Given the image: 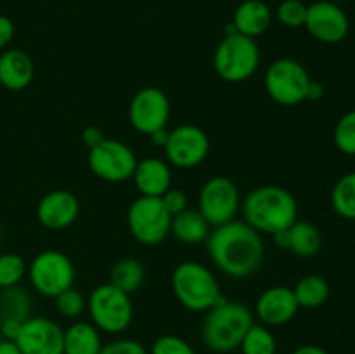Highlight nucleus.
Masks as SVG:
<instances>
[{"label":"nucleus","instance_id":"f257e3e1","mask_svg":"<svg viewBox=\"0 0 355 354\" xmlns=\"http://www.w3.org/2000/svg\"><path fill=\"white\" fill-rule=\"evenodd\" d=\"M205 245L214 266L222 274L234 280L253 276L266 259L262 235L238 219L215 226Z\"/></svg>","mask_w":355,"mask_h":354},{"label":"nucleus","instance_id":"f03ea898","mask_svg":"<svg viewBox=\"0 0 355 354\" xmlns=\"http://www.w3.org/2000/svg\"><path fill=\"white\" fill-rule=\"evenodd\" d=\"M243 221L260 235H270L288 229L298 219L297 198L286 187H253L241 200Z\"/></svg>","mask_w":355,"mask_h":354},{"label":"nucleus","instance_id":"7ed1b4c3","mask_svg":"<svg viewBox=\"0 0 355 354\" xmlns=\"http://www.w3.org/2000/svg\"><path fill=\"white\" fill-rule=\"evenodd\" d=\"M255 323V314L243 302L227 301L220 302L208 309L201 325L203 344L217 354H227L239 349L243 337L246 335Z\"/></svg>","mask_w":355,"mask_h":354},{"label":"nucleus","instance_id":"20e7f679","mask_svg":"<svg viewBox=\"0 0 355 354\" xmlns=\"http://www.w3.org/2000/svg\"><path fill=\"white\" fill-rule=\"evenodd\" d=\"M170 285L179 304L193 312H207L224 298L214 271L198 260L177 264Z\"/></svg>","mask_w":355,"mask_h":354},{"label":"nucleus","instance_id":"39448f33","mask_svg":"<svg viewBox=\"0 0 355 354\" xmlns=\"http://www.w3.org/2000/svg\"><path fill=\"white\" fill-rule=\"evenodd\" d=\"M260 59V47L255 38L231 33L225 35L215 49L214 68L225 82L243 83L255 75Z\"/></svg>","mask_w":355,"mask_h":354},{"label":"nucleus","instance_id":"423d86ee","mask_svg":"<svg viewBox=\"0 0 355 354\" xmlns=\"http://www.w3.org/2000/svg\"><path fill=\"white\" fill-rule=\"evenodd\" d=\"M87 312L90 323L99 332L118 335L134 321V304L130 295L107 283L99 285L87 298Z\"/></svg>","mask_w":355,"mask_h":354},{"label":"nucleus","instance_id":"0eeeda50","mask_svg":"<svg viewBox=\"0 0 355 354\" xmlns=\"http://www.w3.org/2000/svg\"><path fill=\"white\" fill-rule=\"evenodd\" d=\"M127 224L135 242L155 246L170 236L172 214L166 210L162 198L139 196L128 207Z\"/></svg>","mask_w":355,"mask_h":354},{"label":"nucleus","instance_id":"6e6552de","mask_svg":"<svg viewBox=\"0 0 355 354\" xmlns=\"http://www.w3.org/2000/svg\"><path fill=\"white\" fill-rule=\"evenodd\" d=\"M311 80L307 68L291 58H281L270 62L263 76L267 94L281 106H297L304 103Z\"/></svg>","mask_w":355,"mask_h":354},{"label":"nucleus","instance_id":"1a4fd4ad","mask_svg":"<svg viewBox=\"0 0 355 354\" xmlns=\"http://www.w3.org/2000/svg\"><path fill=\"white\" fill-rule=\"evenodd\" d=\"M26 274L31 287L49 298H55L75 283V266L71 259L59 250L37 253L28 266Z\"/></svg>","mask_w":355,"mask_h":354},{"label":"nucleus","instance_id":"9d476101","mask_svg":"<svg viewBox=\"0 0 355 354\" xmlns=\"http://www.w3.org/2000/svg\"><path fill=\"white\" fill-rule=\"evenodd\" d=\"M198 210L211 228L231 222L241 210V194L238 186L225 176L210 177L198 194Z\"/></svg>","mask_w":355,"mask_h":354},{"label":"nucleus","instance_id":"9b49d317","mask_svg":"<svg viewBox=\"0 0 355 354\" xmlns=\"http://www.w3.org/2000/svg\"><path fill=\"white\" fill-rule=\"evenodd\" d=\"M89 169L106 183H125L134 176L137 156L134 149L118 139H104L99 146L89 149Z\"/></svg>","mask_w":355,"mask_h":354},{"label":"nucleus","instance_id":"f8f14e48","mask_svg":"<svg viewBox=\"0 0 355 354\" xmlns=\"http://www.w3.org/2000/svg\"><path fill=\"white\" fill-rule=\"evenodd\" d=\"M166 162L177 169H194L207 160L210 153V139L198 125L182 124L168 130L165 144Z\"/></svg>","mask_w":355,"mask_h":354},{"label":"nucleus","instance_id":"ddd939ff","mask_svg":"<svg viewBox=\"0 0 355 354\" xmlns=\"http://www.w3.org/2000/svg\"><path fill=\"white\" fill-rule=\"evenodd\" d=\"M170 99L158 87H144L137 90L128 104V121L141 134H153L165 128L170 120Z\"/></svg>","mask_w":355,"mask_h":354},{"label":"nucleus","instance_id":"4468645a","mask_svg":"<svg viewBox=\"0 0 355 354\" xmlns=\"http://www.w3.org/2000/svg\"><path fill=\"white\" fill-rule=\"evenodd\" d=\"M305 28L322 44H340L350 31V21L345 10L329 0H318L307 6Z\"/></svg>","mask_w":355,"mask_h":354},{"label":"nucleus","instance_id":"2eb2a0df","mask_svg":"<svg viewBox=\"0 0 355 354\" xmlns=\"http://www.w3.org/2000/svg\"><path fill=\"white\" fill-rule=\"evenodd\" d=\"M14 342L23 354H62L64 330L47 316H30Z\"/></svg>","mask_w":355,"mask_h":354},{"label":"nucleus","instance_id":"dca6fc26","mask_svg":"<svg viewBox=\"0 0 355 354\" xmlns=\"http://www.w3.org/2000/svg\"><path fill=\"white\" fill-rule=\"evenodd\" d=\"M298 305L293 288L276 285L259 295L253 314L266 326H283L297 316Z\"/></svg>","mask_w":355,"mask_h":354},{"label":"nucleus","instance_id":"f3484780","mask_svg":"<svg viewBox=\"0 0 355 354\" xmlns=\"http://www.w3.org/2000/svg\"><path fill=\"white\" fill-rule=\"evenodd\" d=\"M80 215V201L71 191L54 189L40 198L37 219L44 228L61 231L69 228Z\"/></svg>","mask_w":355,"mask_h":354},{"label":"nucleus","instance_id":"a211bd4d","mask_svg":"<svg viewBox=\"0 0 355 354\" xmlns=\"http://www.w3.org/2000/svg\"><path fill=\"white\" fill-rule=\"evenodd\" d=\"M132 179L141 196L162 198L172 187V169L166 160L149 156L139 160Z\"/></svg>","mask_w":355,"mask_h":354},{"label":"nucleus","instance_id":"6ab92c4d","mask_svg":"<svg viewBox=\"0 0 355 354\" xmlns=\"http://www.w3.org/2000/svg\"><path fill=\"white\" fill-rule=\"evenodd\" d=\"M35 76V66L28 52L21 49H6L0 54V85L7 90H23Z\"/></svg>","mask_w":355,"mask_h":354},{"label":"nucleus","instance_id":"aec40b11","mask_svg":"<svg viewBox=\"0 0 355 354\" xmlns=\"http://www.w3.org/2000/svg\"><path fill=\"white\" fill-rule=\"evenodd\" d=\"M272 23V10L263 0H245L232 16V26L245 37L257 38L266 33Z\"/></svg>","mask_w":355,"mask_h":354},{"label":"nucleus","instance_id":"412c9836","mask_svg":"<svg viewBox=\"0 0 355 354\" xmlns=\"http://www.w3.org/2000/svg\"><path fill=\"white\" fill-rule=\"evenodd\" d=\"M211 231V226L207 219L201 215V212L194 208H186L180 214L172 215V226H170V235L177 242L184 245H200L207 242L208 235Z\"/></svg>","mask_w":355,"mask_h":354},{"label":"nucleus","instance_id":"4be33fe9","mask_svg":"<svg viewBox=\"0 0 355 354\" xmlns=\"http://www.w3.org/2000/svg\"><path fill=\"white\" fill-rule=\"evenodd\" d=\"M103 346L101 332L90 321H75L64 330L62 354H99Z\"/></svg>","mask_w":355,"mask_h":354},{"label":"nucleus","instance_id":"5701e85b","mask_svg":"<svg viewBox=\"0 0 355 354\" xmlns=\"http://www.w3.org/2000/svg\"><path fill=\"white\" fill-rule=\"evenodd\" d=\"M322 235L309 221H295L288 228V250L297 257H312L321 250Z\"/></svg>","mask_w":355,"mask_h":354},{"label":"nucleus","instance_id":"b1692460","mask_svg":"<svg viewBox=\"0 0 355 354\" xmlns=\"http://www.w3.org/2000/svg\"><path fill=\"white\" fill-rule=\"evenodd\" d=\"M146 269L135 257H121L111 266L110 283L120 288L125 294L132 295L144 285Z\"/></svg>","mask_w":355,"mask_h":354},{"label":"nucleus","instance_id":"393cba45","mask_svg":"<svg viewBox=\"0 0 355 354\" xmlns=\"http://www.w3.org/2000/svg\"><path fill=\"white\" fill-rule=\"evenodd\" d=\"M297 302L304 309H318L329 298V283L319 274H305L293 287Z\"/></svg>","mask_w":355,"mask_h":354},{"label":"nucleus","instance_id":"a878e982","mask_svg":"<svg viewBox=\"0 0 355 354\" xmlns=\"http://www.w3.org/2000/svg\"><path fill=\"white\" fill-rule=\"evenodd\" d=\"M31 316V297L23 287L16 285L0 290V319H28Z\"/></svg>","mask_w":355,"mask_h":354},{"label":"nucleus","instance_id":"bb28decb","mask_svg":"<svg viewBox=\"0 0 355 354\" xmlns=\"http://www.w3.org/2000/svg\"><path fill=\"white\" fill-rule=\"evenodd\" d=\"M331 207L347 221H355V172L340 177L331 191Z\"/></svg>","mask_w":355,"mask_h":354},{"label":"nucleus","instance_id":"cd10ccee","mask_svg":"<svg viewBox=\"0 0 355 354\" xmlns=\"http://www.w3.org/2000/svg\"><path fill=\"white\" fill-rule=\"evenodd\" d=\"M239 351L241 354H276L277 340L269 326L262 325V323L260 325L253 323L252 328L243 337Z\"/></svg>","mask_w":355,"mask_h":354},{"label":"nucleus","instance_id":"c85d7f7f","mask_svg":"<svg viewBox=\"0 0 355 354\" xmlns=\"http://www.w3.org/2000/svg\"><path fill=\"white\" fill-rule=\"evenodd\" d=\"M26 273L28 266L23 257L14 252L0 253V290L19 285Z\"/></svg>","mask_w":355,"mask_h":354},{"label":"nucleus","instance_id":"c756f323","mask_svg":"<svg viewBox=\"0 0 355 354\" xmlns=\"http://www.w3.org/2000/svg\"><path fill=\"white\" fill-rule=\"evenodd\" d=\"M335 146L347 156H355V110L347 111L335 125Z\"/></svg>","mask_w":355,"mask_h":354},{"label":"nucleus","instance_id":"7c9ffc66","mask_svg":"<svg viewBox=\"0 0 355 354\" xmlns=\"http://www.w3.org/2000/svg\"><path fill=\"white\" fill-rule=\"evenodd\" d=\"M54 301H55V309H58V312L66 319H76L87 311L85 295H83L80 290H76L75 287L61 292Z\"/></svg>","mask_w":355,"mask_h":354},{"label":"nucleus","instance_id":"2f4dec72","mask_svg":"<svg viewBox=\"0 0 355 354\" xmlns=\"http://www.w3.org/2000/svg\"><path fill=\"white\" fill-rule=\"evenodd\" d=\"M277 21L286 28H302L307 17V6L302 0H283L276 9Z\"/></svg>","mask_w":355,"mask_h":354},{"label":"nucleus","instance_id":"473e14b6","mask_svg":"<svg viewBox=\"0 0 355 354\" xmlns=\"http://www.w3.org/2000/svg\"><path fill=\"white\" fill-rule=\"evenodd\" d=\"M149 354H196L187 340L177 335H162L153 342Z\"/></svg>","mask_w":355,"mask_h":354},{"label":"nucleus","instance_id":"72a5a7b5","mask_svg":"<svg viewBox=\"0 0 355 354\" xmlns=\"http://www.w3.org/2000/svg\"><path fill=\"white\" fill-rule=\"evenodd\" d=\"M99 354H149V351L139 340L116 339L103 346Z\"/></svg>","mask_w":355,"mask_h":354},{"label":"nucleus","instance_id":"f704fd0d","mask_svg":"<svg viewBox=\"0 0 355 354\" xmlns=\"http://www.w3.org/2000/svg\"><path fill=\"white\" fill-rule=\"evenodd\" d=\"M162 201L166 207V210L172 215H177L180 214V212L186 210V208H189V198H187V194L184 193L182 189H179V187H170V189L162 196Z\"/></svg>","mask_w":355,"mask_h":354},{"label":"nucleus","instance_id":"c9c22d12","mask_svg":"<svg viewBox=\"0 0 355 354\" xmlns=\"http://www.w3.org/2000/svg\"><path fill=\"white\" fill-rule=\"evenodd\" d=\"M16 28H14L12 19L9 16L0 14V51H6L9 44L12 42Z\"/></svg>","mask_w":355,"mask_h":354},{"label":"nucleus","instance_id":"e433bc0d","mask_svg":"<svg viewBox=\"0 0 355 354\" xmlns=\"http://www.w3.org/2000/svg\"><path fill=\"white\" fill-rule=\"evenodd\" d=\"M23 321L14 318H3L0 319V337L6 340H16L21 332Z\"/></svg>","mask_w":355,"mask_h":354},{"label":"nucleus","instance_id":"4c0bfd02","mask_svg":"<svg viewBox=\"0 0 355 354\" xmlns=\"http://www.w3.org/2000/svg\"><path fill=\"white\" fill-rule=\"evenodd\" d=\"M104 139H106V137H104L103 130H101L99 127H94V125H89V127L83 128L82 141H83V144H85L89 149H94V148H96V146H99L101 142L104 141Z\"/></svg>","mask_w":355,"mask_h":354},{"label":"nucleus","instance_id":"58836bf2","mask_svg":"<svg viewBox=\"0 0 355 354\" xmlns=\"http://www.w3.org/2000/svg\"><path fill=\"white\" fill-rule=\"evenodd\" d=\"M324 85L318 80H311L307 87V94H305V101H321L324 97Z\"/></svg>","mask_w":355,"mask_h":354},{"label":"nucleus","instance_id":"ea45409f","mask_svg":"<svg viewBox=\"0 0 355 354\" xmlns=\"http://www.w3.org/2000/svg\"><path fill=\"white\" fill-rule=\"evenodd\" d=\"M149 139H151V142L156 148H165L166 141H168V130H166V127L158 128V130H155L153 134H149Z\"/></svg>","mask_w":355,"mask_h":354},{"label":"nucleus","instance_id":"a19ab883","mask_svg":"<svg viewBox=\"0 0 355 354\" xmlns=\"http://www.w3.org/2000/svg\"><path fill=\"white\" fill-rule=\"evenodd\" d=\"M291 354H329L324 347L315 346V344H304V346L297 347Z\"/></svg>","mask_w":355,"mask_h":354},{"label":"nucleus","instance_id":"79ce46f5","mask_svg":"<svg viewBox=\"0 0 355 354\" xmlns=\"http://www.w3.org/2000/svg\"><path fill=\"white\" fill-rule=\"evenodd\" d=\"M0 354H23L14 340L0 339Z\"/></svg>","mask_w":355,"mask_h":354},{"label":"nucleus","instance_id":"37998d69","mask_svg":"<svg viewBox=\"0 0 355 354\" xmlns=\"http://www.w3.org/2000/svg\"><path fill=\"white\" fill-rule=\"evenodd\" d=\"M2 236H3V233H2V228H0V242H2Z\"/></svg>","mask_w":355,"mask_h":354},{"label":"nucleus","instance_id":"c03bdc74","mask_svg":"<svg viewBox=\"0 0 355 354\" xmlns=\"http://www.w3.org/2000/svg\"><path fill=\"white\" fill-rule=\"evenodd\" d=\"M0 339H2V337H0Z\"/></svg>","mask_w":355,"mask_h":354}]
</instances>
